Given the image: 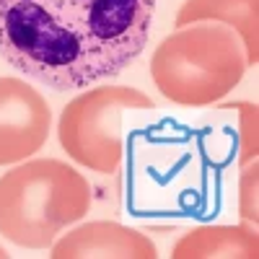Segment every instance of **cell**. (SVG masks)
<instances>
[{
    "instance_id": "1",
    "label": "cell",
    "mask_w": 259,
    "mask_h": 259,
    "mask_svg": "<svg viewBox=\"0 0 259 259\" xmlns=\"http://www.w3.org/2000/svg\"><path fill=\"white\" fill-rule=\"evenodd\" d=\"M156 0H0V57L55 91L114 78L148 45Z\"/></svg>"
},
{
    "instance_id": "2",
    "label": "cell",
    "mask_w": 259,
    "mask_h": 259,
    "mask_svg": "<svg viewBox=\"0 0 259 259\" xmlns=\"http://www.w3.org/2000/svg\"><path fill=\"white\" fill-rule=\"evenodd\" d=\"M246 70L244 41L231 26L218 21L179 26L150 57V78L156 89L179 106L221 101L244 80Z\"/></svg>"
},
{
    "instance_id": "3",
    "label": "cell",
    "mask_w": 259,
    "mask_h": 259,
    "mask_svg": "<svg viewBox=\"0 0 259 259\" xmlns=\"http://www.w3.org/2000/svg\"><path fill=\"white\" fill-rule=\"evenodd\" d=\"M91 207V187L70 163L24 161L0 177V233L24 249L50 246Z\"/></svg>"
},
{
    "instance_id": "4",
    "label": "cell",
    "mask_w": 259,
    "mask_h": 259,
    "mask_svg": "<svg viewBox=\"0 0 259 259\" xmlns=\"http://www.w3.org/2000/svg\"><path fill=\"white\" fill-rule=\"evenodd\" d=\"M156 101L130 85H96L62 109L57 122L60 145L80 166L99 174H117L122 163V114L153 109Z\"/></svg>"
},
{
    "instance_id": "5",
    "label": "cell",
    "mask_w": 259,
    "mask_h": 259,
    "mask_svg": "<svg viewBox=\"0 0 259 259\" xmlns=\"http://www.w3.org/2000/svg\"><path fill=\"white\" fill-rule=\"evenodd\" d=\"M52 124L50 104L31 83L0 78V166L31 158L47 143Z\"/></svg>"
},
{
    "instance_id": "6",
    "label": "cell",
    "mask_w": 259,
    "mask_h": 259,
    "mask_svg": "<svg viewBox=\"0 0 259 259\" xmlns=\"http://www.w3.org/2000/svg\"><path fill=\"white\" fill-rule=\"evenodd\" d=\"M158 251L153 241L135 228L112 221H91L52 241V259H153Z\"/></svg>"
},
{
    "instance_id": "7",
    "label": "cell",
    "mask_w": 259,
    "mask_h": 259,
    "mask_svg": "<svg viewBox=\"0 0 259 259\" xmlns=\"http://www.w3.org/2000/svg\"><path fill=\"white\" fill-rule=\"evenodd\" d=\"M174 259H256L259 239L254 226H205L174 244Z\"/></svg>"
},
{
    "instance_id": "8",
    "label": "cell",
    "mask_w": 259,
    "mask_h": 259,
    "mask_svg": "<svg viewBox=\"0 0 259 259\" xmlns=\"http://www.w3.org/2000/svg\"><path fill=\"white\" fill-rule=\"evenodd\" d=\"M197 21H218V24L231 26L244 41L249 65L256 62V0H187L179 8L174 24L179 29L187 24H197Z\"/></svg>"
},
{
    "instance_id": "9",
    "label": "cell",
    "mask_w": 259,
    "mask_h": 259,
    "mask_svg": "<svg viewBox=\"0 0 259 259\" xmlns=\"http://www.w3.org/2000/svg\"><path fill=\"white\" fill-rule=\"evenodd\" d=\"M239 215H241V221L249 223V226H254L259 221V212H256V161H249V166L241 171Z\"/></svg>"
},
{
    "instance_id": "10",
    "label": "cell",
    "mask_w": 259,
    "mask_h": 259,
    "mask_svg": "<svg viewBox=\"0 0 259 259\" xmlns=\"http://www.w3.org/2000/svg\"><path fill=\"white\" fill-rule=\"evenodd\" d=\"M3 256H8V254H6V249H3V246H0V259H3Z\"/></svg>"
}]
</instances>
